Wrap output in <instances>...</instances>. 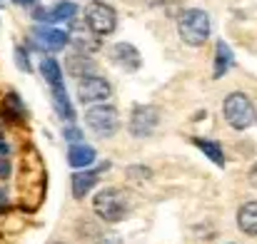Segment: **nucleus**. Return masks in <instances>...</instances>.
Listing matches in <instances>:
<instances>
[{"instance_id": "f257e3e1", "label": "nucleus", "mask_w": 257, "mask_h": 244, "mask_svg": "<svg viewBox=\"0 0 257 244\" xmlns=\"http://www.w3.org/2000/svg\"><path fill=\"white\" fill-rule=\"evenodd\" d=\"M177 30H180V38L187 45H202L210 38V18L200 8L185 10L177 20Z\"/></svg>"}, {"instance_id": "f03ea898", "label": "nucleus", "mask_w": 257, "mask_h": 244, "mask_svg": "<svg viewBox=\"0 0 257 244\" xmlns=\"http://www.w3.org/2000/svg\"><path fill=\"white\" fill-rule=\"evenodd\" d=\"M222 112H225V120L230 122V127H235V130H247L255 120V107H252L250 97L242 95V92L227 95Z\"/></svg>"}, {"instance_id": "7ed1b4c3", "label": "nucleus", "mask_w": 257, "mask_h": 244, "mask_svg": "<svg viewBox=\"0 0 257 244\" xmlns=\"http://www.w3.org/2000/svg\"><path fill=\"white\" fill-rule=\"evenodd\" d=\"M92 207H95L97 217H102L105 222H120L127 214V199L122 197L120 189H112V187L110 189H100L95 194Z\"/></svg>"}, {"instance_id": "20e7f679", "label": "nucleus", "mask_w": 257, "mask_h": 244, "mask_svg": "<svg viewBox=\"0 0 257 244\" xmlns=\"http://www.w3.org/2000/svg\"><path fill=\"white\" fill-rule=\"evenodd\" d=\"M85 125L100 137H110L115 135L120 120H117V110L112 105H95L85 112Z\"/></svg>"}, {"instance_id": "39448f33", "label": "nucleus", "mask_w": 257, "mask_h": 244, "mask_svg": "<svg viewBox=\"0 0 257 244\" xmlns=\"http://www.w3.org/2000/svg\"><path fill=\"white\" fill-rule=\"evenodd\" d=\"M85 20H87V28L95 33V35H110L117 25V15L115 10L107 5V3H90L85 8Z\"/></svg>"}, {"instance_id": "423d86ee", "label": "nucleus", "mask_w": 257, "mask_h": 244, "mask_svg": "<svg viewBox=\"0 0 257 244\" xmlns=\"http://www.w3.org/2000/svg\"><path fill=\"white\" fill-rule=\"evenodd\" d=\"M158 110L155 107H135L133 115H130V132L135 137H150L158 127Z\"/></svg>"}, {"instance_id": "0eeeda50", "label": "nucleus", "mask_w": 257, "mask_h": 244, "mask_svg": "<svg viewBox=\"0 0 257 244\" xmlns=\"http://www.w3.org/2000/svg\"><path fill=\"white\" fill-rule=\"evenodd\" d=\"M78 97L83 102H87V105H100V102H105L110 97V85H107V80L95 78V75L83 78L80 85H78Z\"/></svg>"}, {"instance_id": "6e6552de", "label": "nucleus", "mask_w": 257, "mask_h": 244, "mask_svg": "<svg viewBox=\"0 0 257 244\" xmlns=\"http://www.w3.org/2000/svg\"><path fill=\"white\" fill-rule=\"evenodd\" d=\"M75 13H78V5L75 3H58V5H53V8H38L35 13H33V18L35 20H48V23H53V20H73L75 18Z\"/></svg>"}, {"instance_id": "1a4fd4ad", "label": "nucleus", "mask_w": 257, "mask_h": 244, "mask_svg": "<svg viewBox=\"0 0 257 244\" xmlns=\"http://www.w3.org/2000/svg\"><path fill=\"white\" fill-rule=\"evenodd\" d=\"M35 38L40 45L50 48V50H60L68 45V33L65 30H58V28H50V25H38L35 28Z\"/></svg>"}, {"instance_id": "9d476101", "label": "nucleus", "mask_w": 257, "mask_h": 244, "mask_svg": "<svg viewBox=\"0 0 257 244\" xmlns=\"http://www.w3.org/2000/svg\"><path fill=\"white\" fill-rule=\"evenodd\" d=\"M110 55H112V60L120 65V68H125V70H138L140 68V53L133 48V45H127V43H117L112 50H110Z\"/></svg>"}, {"instance_id": "9b49d317", "label": "nucleus", "mask_w": 257, "mask_h": 244, "mask_svg": "<svg viewBox=\"0 0 257 244\" xmlns=\"http://www.w3.org/2000/svg\"><path fill=\"white\" fill-rule=\"evenodd\" d=\"M100 169H105V164H102V167H97V169H85V172L73 174V194H75L78 199H80V197H85L87 192L97 184Z\"/></svg>"}, {"instance_id": "f8f14e48", "label": "nucleus", "mask_w": 257, "mask_h": 244, "mask_svg": "<svg viewBox=\"0 0 257 244\" xmlns=\"http://www.w3.org/2000/svg\"><path fill=\"white\" fill-rule=\"evenodd\" d=\"M68 162L73 164V167H78V169H85V167H90V164L95 162V150H92L90 145L75 142V145H70V150H68Z\"/></svg>"}, {"instance_id": "ddd939ff", "label": "nucleus", "mask_w": 257, "mask_h": 244, "mask_svg": "<svg viewBox=\"0 0 257 244\" xmlns=\"http://www.w3.org/2000/svg\"><path fill=\"white\" fill-rule=\"evenodd\" d=\"M237 224L245 234L250 237H257V202H247L240 207L237 212Z\"/></svg>"}, {"instance_id": "4468645a", "label": "nucleus", "mask_w": 257, "mask_h": 244, "mask_svg": "<svg viewBox=\"0 0 257 244\" xmlns=\"http://www.w3.org/2000/svg\"><path fill=\"white\" fill-rule=\"evenodd\" d=\"M65 70L70 73V75H75V78H90V73L95 70V63L85 58V53H80V55H70L68 60H65Z\"/></svg>"}, {"instance_id": "2eb2a0df", "label": "nucleus", "mask_w": 257, "mask_h": 244, "mask_svg": "<svg viewBox=\"0 0 257 244\" xmlns=\"http://www.w3.org/2000/svg\"><path fill=\"white\" fill-rule=\"evenodd\" d=\"M40 70H43V78L50 82V87H63V70H60V63L58 60H53V58L43 60Z\"/></svg>"}, {"instance_id": "dca6fc26", "label": "nucleus", "mask_w": 257, "mask_h": 244, "mask_svg": "<svg viewBox=\"0 0 257 244\" xmlns=\"http://www.w3.org/2000/svg\"><path fill=\"white\" fill-rule=\"evenodd\" d=\"M230 65H232V50L220 40L217 43V58H215V78H222L230 70Z\"/></svg>"}, {"instance_id": "f3484780", "label": "nucleus", "mask_w": 257, "mask_h": 244, "mask_svg": "<svg viewBox=\"0 0 257 244\" xmlns=\"http://www.w3.org/2000/svg\"><path fill=\"white\" fill-rule=\"evenodd\" d=\"M53 100H55V107H58L60 117H68V120H73V117H75L73 105H70V100H68V95H65V90H63V87H53Z\"/></svg>"}, {"instance_id": "a211bd4d", "label": "nucleus", "mask_w": 257, "mask_h": 244, "mask_svg": "<svg viewBox=\"0 0 257 244\" xmlns=\"http://www.w3.org/2000/svg\"><path fill=\"white\" fill-rule=\"evenodd\" d=\"M195 145L212 160L215 164H225V155H222V147L217 145V142H212V140H195Z\"/></svg>"}, {"instance_id": "6ab92c4d", "label": "nucleus", "mask_w": 257, "mask_h": 244, "mask_svg": "<svg viewBox=\"0 0 257 244\" xmlns=\"http://www.w3.org/2000/svg\"><path fill=\"white\" fill-rule=\"evenodd\" d=\"M15 55H18V63H20V68H23V70H28L30 65H28V58L23 55V48H18V50H15Z\"/></svg>"}, {"instance_id": "aec40b11", "label": "nucleus", "mask_w": 257, "mask_h": 244, "mask_svg": "<svg viewBox=\"0 0 257 244\" xmlns=\"http://www.w3.org/2000/svg\"><path fill=\"white\" fill-rule=\"evenodd\" d=\"M65 137H68V140H80V132H78L75 127H70V130H65Z\"/></svg>"}, {"instance_id": "412c9836", "label": "nucleus", "mask_w": 257, "mask_h": 244, "mask_svg": "<svg viewBox=\"0 0 257 244\" xmlns=\"http://www.w3.org/2000/svg\"><path fill=\"white\" fill-rule=\"evenodd\" d=\"M8 174H10V164L5 160H0V177H8Z\"/></svg>"}, {"instance_id": "4be33fe9", "label": "nucleus", "mask_w": 257, "mask_h": 244, "mask_svg": "<svg viewBox=\"0 0 257 244\" xmlns=\"http://www.w3.org/2000/svg\"><path fill=\"white\" fill-rule=\"evenodd\" d=\"M5 209H8V194L0 189V212H5Z\"/></svg>"}, {"instance_id": "5701e85b", "label": "nucleus", "mask_w": 257, "mask_h": 244, "mask_svg": "<svg viewBox=\"0 0 257 244\" xmlns=\"http://www.w3.org/2000/svg\"><path fill=\"white\" fill-rule=\"evenodd\" d=\"M250 182H252V184L257 187V162L252 164V169H250Z\"/></svg>"}, {"instance_id": "b1692460", "label": "nucleus", "mask_w": 257, "mask_h": 244, "mask_svg": "<svg viewBox=\"0 0 257 244\" xmlns=\"http://www.w3.org/2000/svg\"><path fill=\"white\" fill-rule=\"evenodd\" d=\"M8 152H10V147H8V142H3V140H0V157H5Z\"/></svg>"}, {"instance_id": "393cba45", "label": "nucleus", "mask_w": 257, "mask_h": 244, "mask_svg": "<svg viewBox=\"0 0 257 244\" xmlns=\"http://www.w3.org/2000/svg\"><path fill=\"white\" fill-rule=\"evenodd\" d=\"M13 3H15V5H25V8H28V5H33L35 0H13Z\"/></svg>"}, {"instance_id": "a878e982", "label": "nucleus", "mask_w": 257, "mask_h": 244, "mask_svg": "<svg viewBox=\"0 0 257 244\" xmlns=\"http://www.w3.org/2000/svg\"><path fill=\"white\" fill-rule=\"evenodd\" d=\"M255 120H257V107H255Z\"/></svg>"}, {"instance_id": "bb28decb", "label": "nucleus", "mask_w": 257, "mask_h": 244, "mask_svg": "<svg viewBox=\"0 0 257 244\" xmlns=\"http://www.w3.org/2000/svg\"><path fill=\"white\" fill-rule=\"evenodd\" d=\"M0 3H3V0H0Z\"/></svg>"}]
</instances>
